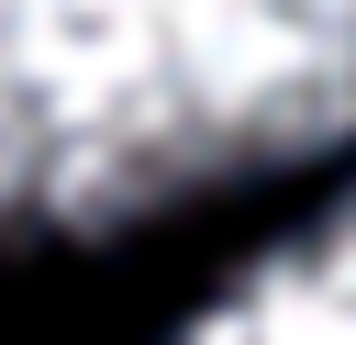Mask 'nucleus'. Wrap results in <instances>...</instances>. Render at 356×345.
Listing matches in <instances>:
<instances>
[{"mask_svg":"<svg viewBox=\"0 0 356 345\" xmlns=\"http://www.w3.org/2000/svg\"><path fill=\"white\" fill-rule=\"evenodd\" d=\"M178 345H356V189L289 223L278 245H256L189 312Z\"/></svg>","mask_w":356,"mask_h":345,"instance_id":"f03ea898","label":"nucleus"},{"mask_svg":"<svg viewBox=\"0 0 356 345\" xmlns=\"http://www.w3.org/2000/svg\"><path fill=\"white\" fill-rule=\"evenodd\" d=\"M356 134V0H0V256L100 245Z\"/></svg>","mask_w":356,"mask_h":345,"instance_id":"f257e3e1","label":"nucleus"}]
</instances>
